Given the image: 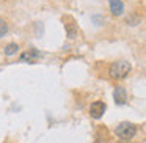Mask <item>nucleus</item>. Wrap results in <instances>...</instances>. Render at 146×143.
<instances>
[{"mask_svg":"<svg viewBox=\"0 0 146 143\" xmlns=\"http://www.w3.org/2000/svg\"><path fill=\"white\" fill-rule=\"evenodd\" d=\"M130 69H132V66H130L129 61L118 60V61H115V63H111L110 69H108V74H110L111 79L119 80V79H124V77L130 72Z\"/></svg>","mask_w":146,"mask_h":143,"instance_id":"f257e3e1","label":"nucleus"},{"mask_svg":"<svg viewBox=\"0 0 146 143\" xmlns=\"http://www.w3.org/2000/svg\"><path fill=\"white\" fill-rule=\"evenodd\" d=\"M115 134L119 137V140L129 142V140H132L133 137H135V134H137V126H135V124H132V123H129V121H123V123H119V124L116 126Z\"/></svg>","mask_w":146,"mask_h":143,"instance_id":"f03ea898","label":"nucleus"},{"mask_svg":"<svg viewBox=\"0 0 146 143\" xmlns=\"http://www.w3.org/2000/svg\"><path fill=\"white\" fill-rule=\"evenodd\" d=\"M105 110H107V105L102 101H96L90 105V115H91V118H94V120H99V118L104 116Z\"/></svg>","mask_w":146,"mask_h":143,"instance_id":"7ed1b4c3","label":"nucleus"},{"mask_svg":"<svg viewBox=\"0 0 146 143\" xmlns=\"http://www.w3.org/2000/svg\"><path fill=\"white\" fill-rule=\"evenodd\" d=\"M113 99L116 105H124L127 102V91L124 86H116L113 91Z\"/></svg>","mask_w":146,"mask_h":143,"instance_id":"20e7f679","label":"nucleus"},{"mask_svg":"<svg viewBox=\"0 0 146 143\" xmlns=\"http://www.w3.org/2000/svg\"><path fill=\"white\" fill-rule=\"evenodd\" d=\"M41 57V52L36 51V49H30V51L24 52L21 55V61H27V63H35L38 58Z\"/></svg>","mask_w":146,"mask_h":143,"instance_id":"39448f33","label":"nucleus"},{"mask_svg":"<svg viewBox=\"0 0 146 143\" xmlns=\"http://www.w3.org/2000/svg\"><path fill=\"white\" fill-rule=\"evenodd\" d=\"M108 5H110V11L113 16H121L124 13V3L121 0H108Z\"/></svg>","mask_w":146,"mask_h":143,"instance_id":"423d86ee","label":"nucleus"},{"mask_svg":"<svg viewBox=\"0 0 146 143\" xmlns=\"http://www.w3.org/2000/svg\"><path fill=\"white\" fill-rule=\"evenodd\" d=\"M17 52H19V46H17L16 43H10V44H7L3 49V54L7 55V57H13Z\"/></svg>","mask_w":146,"mask_h":143,"instance_id":"0eeeda50","label":"nucleus"},{"mask_svg":"<svg viewBox=\"0 0 146 143\" xmlns=\"http://www.w3.org/2000/svg\"><path fill=\"white\" fill-rule=\"evenodd\" d=\"M7 32H8V24L3 19H0V38L3 35H7Z\"/></svg>","mask_w":146,"mask_h":143,"instance_id":"6e6552de","label":"nucleus"},{"mask_svg":"<svg viewBox=\"0 0 146 143\" xmlns=\"http://www.w3.org/2000/svg\"><path fill=\"white\" fill-rule=\"evenodd\" d=\"M116 143H129V142H124V140H119V142H116Z\"/></svg>","mask_w":146,"mask_h":143,"instance_id":"1a4fd4ad","label":"nucleus"}]
</instances>
